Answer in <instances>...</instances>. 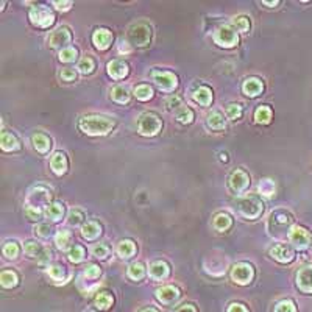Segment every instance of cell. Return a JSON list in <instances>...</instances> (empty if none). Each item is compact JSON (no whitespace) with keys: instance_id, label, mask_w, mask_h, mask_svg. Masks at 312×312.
Wrapping results in <instances>:
<instances>
[{"instance_id":"obj_1","label":"cell","mask_w":312,"mask_h":312,"mask_svg":"<svg viewBox=\"0 0 312 312\" xmlns=\"http://www.w3.org/2000/svg\"><path fill=\"white\" fill-rule=\"evenodd\" d=\"M294 225V217L286 209H276L270 214L267 230L273 237H284L289 236Z\"/></svg>"},{"instance_id":"obj_2","label":"cell","mask_w":312,"mask_h":312,"mask_svg":"<svg viewBox=\"0 0 312 312\" xmlns=\"http://www.w3.org/2000/svg\"><path fill=\"white\" fill-rule=\"evenodd\" d=\"M116 122L105 116H86L80 120V130L89 136H105L114 128Z\"/></svg>"},{"instance_id":"obj_3","label":"cell","mask_w":312,"mask_h":312,"mask_svg":"<svg viewBox=\"0 0 312 312\" xmlns=\"http://www.w3.org/2000/svg\"><path fill=\"white\" fill-rule=\"evenodd\" d=\"M162 128V122L153 113H144L138 119V130L142 136H155Z\"/></svg>"},{"instance_id":"obj_4","label":"cell","mask_w":312,"mask_h":312,"mask_svg":"<svg viewBox=\"0 0 312 312\" xmlns=\"http://www.w3.org/2000/svg\"><path fill=\"white\" fill-rule=\"evenodd\" d=\"M237 209L243 217L258 219L262 214V211H264V203L256 197H247L237 203Z\"/></svg>"},{"instance_id":"obj_5","label":"cell","mask_w":312,"mask_h":312,"mask_svg":"<svg viewBox=\"0 0 312 312\" xmlns=\"http://www.w3.org/2000/svg\"><path fill=\"white\" fill-rule=\"evenodd\" d=\"M212 39H214V42H216L217 45L220 47H234L237 42H239V36L236 33V30H234L233 27L230 25H223L220 28H217L216 32H214L212 35Z\"/></svg>"},{"instance_id":"obj_6","label":"cell","mask_w":312,"mask_h":312,"mask_svg":"<svg viewBox=\"0 0 312 312\" xmlns=\"http://www.w3.org/2000/svg\"><path fill=\"white\" fill-rule=\"evenodd\" d=\"M152 38V28L147 24H134L128 30V39L133 45L144 47L150 42Z\"/></svg>"},{"instance_id":"obj_7","label":"cell","mask_w":312,"mask_h":312,"mask_svg":"<svg viewBox=\"0 0 312 312\" xmlns=\"http://www.w3.org/2000/svg\"><path fill=\"white\" fill-rule=\"evenodd\" d=\"M30 21L41 28H48L55 22V16L50 11V8H47L44 5H38L30 9Z\"/></svg>"},{"instance_id":"obj_8","label":"cell","mask_w":312,"mask_h":312,"mask_svg":"<svg viewBox=\"0 0 312 312\" xmlns=\"http://www.w3.org/2000/svg\"><path fill=\"white\" fill-rule=\"evenodd\" d=\"M153 81L156 83V86L159 87L164 92H172L177 89L178 86V80L172 72H162V71H155L153 72Z\"/></svg>"},{"instance_id":"obj_9","label":"cell","mask_w":312,"mask_h":312,"mask_svg":"<svg viewBox=\"0 0 312 312\" xmlns=\"http://www.w3.org/2000/svg\"><path fill=\"white\" fill-rule=\"evenodd\" d=\"M253 276H255V270H253L250 264H245V262H239V264H236L231 269L233 281L240 286H245L248 282H251Z\"/></svg>"},{"instance_id":"obj_10","label":"cell","mask_w":312,"mask_h":312,"mask_svg":"<svg viewBox=\"0 0 312 312\" xmlns=\"http://www.w3.org/2000/svg\"><path fill=\"white\" fill-rule=\"evenodd\" d=\"M289 240L297 250H305L311 245V234L305 228L295 227V228H292V231L289 234Z\"/></svg>"},{"instance_id":"obj_11","label":"cell","mask_w":312,"mask_h":312,"mask_svg":"<svg viewBox=\"0 0 312 312\" xmlns=\"http://www.w3.org/2000/svg\"><path fill=\"white\" fill-rule=\"evenodd\" d=\"M48 200H50V192L42 186L33 188L30 192H28V206L39 208V206H42V204H47L48 206V204H50Z\"/></svg>"},{"instance_id":"obj_12","label":"cell","mask_w":312,"mask_h":312,"mask_svg":"<svg viewBox=\"0 0 312 312\" xmlns=\"http://www.w3.org/2000/svg\"><path fill=\"white\" fill-rule=\"evenodd\" d=\"M248 186H250V178H248V175L243 170H236V172L231 173L230 188H231L233 192L242 194V192H245L248 189Z\"/></svg>"},{"instance_id":"obj_13","label":"cell","mask_w":312,"mask_h":312,"mask_svg":"<svg viewBox=\"0 0 312 312\" xmlns=\"http://www.w3.org/2000/svg\"><path fill=\"white\" fill-rule=\"evenodd\" d=\"M71 42V32H69V28L67 27H60V28H56L55 32L50 33V36H48V45L50 47H63L66 44H69Z\"/></svg>"},{"instance_id":"obj_14","label":"cell","mask_w":312,"mask_h":312,"mask_svg":"<svg viewBox=\"0 0 312 312\" xmlns=\"http://www.w3.org/2000/svg\"><path fill=\"white\" fill-rule=\"evenodd\" d=\"M270 256L273 259H276L278 262H282V264L294 261V258H295L294 250H292L289 245H286V243H278V245L273 247L270 250Z\"/></svg>"},{"instance_id":"obj_15","label":"cell","mask_w":312,"mask_h":312,"mask_svg":"<svg viewBox=\"0 0 312 312\" xmlns=\"http://www.w3.org/2000/svg\"><path fill=\"white\" fill-rule=\"evenodd\" d=\"M297 286L305 294H312V267H303L298 270Z\"/></svg>"},{"instance_id":"obj_16","label":"cell","mask_w":312,"mask_h":312,"mask_svg":"<svg viewBox=\"0 0 312 312\" xmlns=\"http://www.w3.org/2000/svg\"><path fill=\"white\" fill-rule=\"evenodd\" d=\"M92 42L99 50H106L113 42V35L106 28H97L92 35Z\"/></svg>"},{"instance_id":"obj_17","label":"cell","mask_w":312,"mask_h":312,"mask_svg":"<svg viewBox=\"0 0 312 312\" xmlns=\"http://www.w3.org/2000/svg\"><path fill=\"white\" fill-rule=\"evenodd\" d=\"M156 298L164 305H172L180 298V290L173 286H164L156 290Z\"/></svg>"},{"instance_id":"obj_18","label":"cell","mask_w":312,"mask_h":312,"mask_svg":"<svg viewBox=\"0 0 312 312\" xmlns=\"http://www.w3.org/2000/svg\"><path fill=\"white\" fill-rule=\"evenodd\" d=\"M262 89H264V84H262V81L259 80V78H247L245 81H243L242 84V91L245 95L248 97H256L262 92Z\"/></svg>"},{"instance_id":"obj_19","label":"cell","mask_w":312,"mask_h":312,"mask_svg":"<svg viewBox=\"0 0 312 312\" xmlns=\"http://www.w3.org/2000/svg\"><path fill=\"white\" fill-rule=\"evenodd\" d=\"M149 275L155 281H161L164 278H167L169 275V266L165 264L164 261H156L149 267Z\"/></svg>"},{"instance_id":"obj_20","label":"cell","mask_w":312,"mask_h":312,"mask_svg":"<svg viewBox=\"0 0 312 312\" xmlns=\"http://www.w3.org/2000/svg\"><path fill=\"white\" fill-rule=\"evenodd\" d=\"M50 165H52V170L56 175H63L67 170V158L63 152H56L53 153L52 159H50Z\"/></svg>"},{"instance_id":"obj_21","label":"cell","mask_w":312,"mask_h":312,"mask_svg":"<svg viewBox=\"0 0 312 312\" xmlns=\"http://www.w3.org/2000/svg\"><path fill=\"white\" fill-rule=\"evenodd\" d=\"M108 74L111 78H116V80H120L126 74H128V66H126L123 61H110L108 63Z\"/></svg>"},{"instance_id":"obj_22","label":"cell","mask_w":312,"mask_h":312,"mask_svg":"<svg viewBox=\"0 0 312 312\" xmlns=\"http://www.w3.org/2000/svg\"><path fill=\"white\" fill-rule=\"evenodd\" d=\"M102 234V227L97 222H87L81 227V236L87 240H94Z\"/></svg>"},{"instance_id":"obj_23","label":"cell","mask_w":312,"mask_h":312,"mask_svg":"<svg viewBox=\"0 0 312 312\" xmlns=\"http://www.w3.org/2000/svg\"><path fill=\"white\" fill-rule=\"evenodd\" d=\"M45 217L52 222H60L64 216V206L61 203H50L45 208Z\"/></svg>"},{"instance_id":"obj_24","label":"cell","mask_w":312,"mask_h":312,"mask_svg":"<svg viewBox=\"0 0 312 312\" xmlns=\"http://www.w3.org/2000/svg\"><path fill=\"white\" fill-rule=\"evenodd\" d=\"M194 100L200 103L201 106H208L212 102V91L208 86H200L198 89L194 92Z\"/></svg>"},{"instance_id":"obj_25","label":"cell","mask_w":312,"mask_h":312,"mask_svg":"<svg viewBox=\"0 0 312 312\" xmlns=\"http://www.w3.org/2000/svg\"><path fill=\"white\" fill-rule=\"evenodd\" d=\"M206 123H208L209 128L214 130V131H222V130L227 128V120H225V117H223L220 113H211L208 116Z\"/></svg>"},{"instance_id":"obj_26","label":"cell","mask_w":312,"mask_h":312,"mask_svg":"<svg viewBox=\"0 0 312 312\" xmlns=\"http://www.w3.org/2000/svg\"><path fill=\"white\" fill-rule=\"evenodd\" d=\"M134 253H136V245H134L133 240L125 239V240H120L119 245H117V255H119L122 259L131 258Z\"/></svg>"},{"instance_id":"obj_27","label":"cell","mask_w":312,"mask_h":312,"mask_svg":"<svg viewBox=\"0 0 312 312\" xmlns=\"http://www.w3.org/2000/svg\"><path fill=\"white\" fill-rule=\"evenodd\" d=\"M33 145L39 153H47L52 147V141L48 139L45 134L36 133V134H33Z\"/></svg>"},{"instance_id":"obj_28","label":"cell","mask_w":312,"mask_h":312,"mask_svg":"<svg viewBox=\"0 0 312 312\" xmlns=\"http://www.w3.org/2000/svg\"><path fill=\"white\" fill-rule=\"evenodd\" d=\"M111 99L117 103H128L130 102V94L128 91H126V87L123 86H114L111 89Z\"/></svg>"},{"instance_id":"obj_29","label":"cell","mask_w":312,"mask_h":312,"mask_svg":"<svg viewBox=\"0 0 312 312\" xmlns=\"http://www.w3.org/2000/svg\"><path fill=\"white\" fill-rule=\"evenodd\" d=\"M212 227L217 231H227L231 227V217L228 214H217L212 220Z\"/></svg>"},{"instance_id":"obj_30","label":"cell","mask_w":312,"mask_h":312,"mask_svg":"<svg viewBox=\"0 0 312 312\" xmlns=\"http://www.w3.org/2000/svg\"><path fill=\"white\" fill-rule=\"evenodd\" d=\"M48 275L53 281H66L67 279V270L61 264H53L48 267Z\"/></svg>"},{"instance_id":"obj_31","label":"cell","mask_w":312,"mask_h":312,"mask_svg":"<svg viewBox=\"0 0 312 312\" xmlns=\"http://www.w3.org/2000/svg\"><path fill=\"white\" fill-rule=\"evenodd\" d=\"M17 275L13 270H3L2 275H0V282H2V286L6 289H11L14 286H17Z\"/></svg>"},{"instance_id":"obj_32","label":"cell","mask_w":312,"mask_h":312,"mask_svg":"<svg viewBox=\"0 0 312 312\" xmlns=\"http://www.w3.org/2000/svg\"><path fill=\"white\" fill-rule=\"evenodd\" d=\"M2 149L5 152H13L19 149V142L11 133H6V131L2 133Z\"/></svg>"},{"instance_id":"obj_33","label":"cell","mask_w":312,"mask_h":312,"mask_svg":"<svg viewBox=\"0 0 312 312\" xmlns=\"http://www.w3.org/2000/svg\"><path fill=\"white\" fill-rule=\"evenodd\" d=\"M111 305H113V297L110 292H100V294L95 297V306L99 309L106 311L111 308Z\"/></svg>"},{"instance_id":"obj_34","label":"cell","mask_w":312,"mask_h":312,"mask_svg":"<svg viewBox=\"0 0 312 312\" xmlns=\"http://www.w3.org/2000/svg\"><path fill=\"white\" fill-rule=\"evenodd\" d=\"M134 95L138 100H150L153 97V89L149 86V84H141V86H136L134 87Z\"/></svg>"},{"instance_id":"obj_35","label":"cell","mask_w":312,"mask_h":312,"mask_svg":"<svg viewBox=\"0 0 312 312\" xmlns=\"http://www.w3.org/2000/svg\"><path fill=\"white\" fill-rule=\"evenodd\" d=\"M55 243H56V247L60 248V250H67L69 248V243H71V233L69 231H58L56 234V237H55Z\"/></svg>"},{"instance_id":"obj_36","label":"cell","mask_w":312,"mask_h":312,"mask_svg":"<svg viewBox=\"0 0 312 312\" xmlns=\"http://www.w3.org/2000/svg\"><path fill=\"white\" fill-rule=\"evenodd\" d=\"M78 72L80 74H83V75H87V74H92L94 72V69H95V63H94V60L92 58H89V56H84L83 60L78 63Z\"/></svg>"},{"instance_id":"obj_37","label":"cell","mask_w":312,"mask_h":312,"mask_svg":"<svg viewBox=\"0 0 312 312\" xmlns=\"http://www.w3.org/2000/svg\"><path fill=\"white\" fill-rule=\"evenodd\" d=\"M145 275V269L144 266L141 264V262H134V264H131L128 267V276L134 281H141Z\"/></svg>"},{"instance_id":"obj_38","label":"cell","mask_w":312,"mask_h":312,"mask_svg":"<svg viewBox=\"0 0 312 312\" xmlns=\"http://www.w3.org/2000/svg\"><path fill=\"white\" fill-rule=\"evenodd\" d=\"M255 119L258 123H269L272 119V110L269 106H259L255 113Z\"/></svg>"},{"instance_id":"obj_39","label":"cell","mask_w":312,"mask_h":312,"mask_svg":"<svg viewBox=\"0 0 312 312\" xmlns=\"http://www.w3.org/2000/svg\"><path fill=\"white\" fill-rule=\"evenodd\" d=\"M261 195H264V197H272L273 194H275V183L272 180L266 178V180H261L259 186H258Z\"/></svg>"},{"instance_id":"obj_40","label":"cell","mask_w":312,"mask_h":312,"mask_svg":"<svg viewBox=\"0 0 312 312\" xmlns=\"http://www.w3.org/2000/svg\"><path fill=\"white\" fill-rule=\"evenodd\" d=\"M67 258H69V261L72 262H81L84 259V248L81 245H74L71 247L69 253H67Z\"/></svg>"},{"instance_id":"obj_41","label":"cell","mask_w":312,"mask_h":312,"mask_svg":"<svg viewBox=\"0 0 312 312\" xmlns=\"http://www.w3.org/2000/svg\"><path fill=\"white\" fill-rule=\"evenodd\" d=\"M77 56H78L77 48H74V47H66V48H63V50L60 52V61H63V63H72V61L77 60Z\"/></svg>"},{"instance_id":"obj_42","label":"cell","mask_w":312,"mask_h":312,"mask_svg":"<svg viewBox=\"0 0 312 312\" xmlns=\"http://www.w3.org/2000/svg\"><path fill=\"white\" fill-rule=\"evenodd\" d=\"M175 116H177V120L181 122V123H191L192 119H194L192 110L186 108V106H183V108H178V111H177V114H175Z\"/></svg>"},{"instance_id":"obj_43","label":"cell","mask_w":312,"mask_h":312,"mask_svg":"<svg viewBox=\"0 0 312 312\" xmlns=\"http://www.w3.org/2000/svg\"><path fill=\"white\" fill-rule=\"evenodd\" d=\"M233 25L237 28V32H242V33H247L250 30V21L248 17L245 16H237L233 19Z\"/></svg>"},{"instance_id":"obj_44","label":"cell","mask_w":312,"mask_h":312,"mask_svg":"<svg viewBox=\"0 0 312 312\" xmlns=\"http://www.w3.org/2000/svg\"><path fill=\"white\" fill-rule=\"evenodd\" d=\"M3 255L8 259H16L19 255V247L16 242H6L3 245Z\"/></svg>"},{"instance_id":"obj_45","label":"cell","mask_w":312,"mask_h":312,"mask_svg":"<svg viewBox=\"0 0 312 312\" xmlns=\"http://www.w3.org/2000/svg\"><path fill=\"white\" fill-rule=\"evenodd\" d=\"M92 255L99 259H106L110 255V248L105 245V243H95L92 247Z\"/></svg>"},{"instance_id":"obj_46","label":"cell","mask_w":312,"mask_h":312,"mask_svg":"<svg viewBox=\"0 0 312 312\" xmlns=\"http://www.w3.org/2000/svg\"><path fill=\"white\" fill-rule=\"evenodd\" d=\"M35 234H36V236H39V237L47 239V237H50L53 234V228L50 225H47V223H41V225L35 227Z\"/></svg>"},{"instance_id":"obj_47","label":"cell","mask_w":312,"mask_h":312,"mask_svg":"<svg viewBox=\"0 0 312 312\" xmlns=\"http://www.w3.org/2000/svg\"><path fill=\"white\" fill-rule=\"evenodd\" d=\"M24 250L30 258H36V256L41 255V247H39L36 242H32V240L24 243Z\"/></svg>"},{"instance_id":"obj_48","label":"cell","mask_w":312,"mask_h":312,"mask_svg":"<svg viewBox=\"0 0 312 312\" xmlns=\"http://www.w3.org/2000/svg\"><path fill=\"white\" fill-rule=\"evenodd\" d=\"M83 212L80 211V209H72L71 212H69V217H67V223H69V225H80V223L83 222Z\"/></svg>"},{"instance_id":"obj_49","label":"cell","mask_w":312,"mask_h":312,"mask_svg":"<svg viewBox=\"0 0 312 312\" xmlns=\"http://www.w3.org/2000/svg\"><path fill=\"white\" fill-rule=\"evenodd\" d=\"M100 267L99 266H95V264H87L84 267V276L87 279H95V278H99L100 276Z\"/></svg>"},{"instance_id":"obj_50","label":"cell","mask_w":312,"mask_h":312,"mask_svg":"<svg viewBox=\"0 0 312 312\" xmlns=\"http://www.w3.org/2000/svg\"><path fill=\"white\" fill-rule=\"evenodd\" d=\"M227 116L230 117V119H239V117L242 116V106L237 105V103H231L227 106Z\"/></svg>"},{"instance_id":"obj_51","label":"cell","mask_w":312,"mask_h":312,"mask_svg":"<svg viewBox=\"0 0 312 312\" xmlns=\"http://www.w3.org/2000/svg\"><path fill=\"white\" fill-rule=\"evenodd\" d=\"M275 312H297V308L290 300H284V301H279L276 305Z\"/></svg>"},{"instance_id":"obj_52","label":"cell","mask_w":312,"mask_h":312,"mask_svg":"<svg viewBox=\"0 0 312 312\" xmlns=\"http://www.w3.org/2000/svg\"><path fill=\"white\" fill-rule=\"evenodd\" d=\"M41 209L39 208H35V206H25V216L30 219V220H38L39 217H41Z\"/></svg>"},{"instance_id":"obj_53","label":"cell","mask_w":312,"mask_h":312,"mask_svg":"<svg viewBox=\"0 0 312 312\" xmlns=\"http://www.w3.org/2000/svg\"><path fill=\"white\" fill-rule=\"evenodd\" d=\"M60 77H61L63 81L71 83V81H75L77 80V72L74 69H63L61 74H60Z\"/></svg>"},{"instance_id":"obj_54","label":"cell","mask_w":312,"mask_h":312,"mask_svg":"<svg viewBox=\"0 0 312 312\" xmlns=\"http://www.w3.org/2000/svg\"><path fill=\"white\" fill-rule=\"evenodd\" d=\"M165 105H167L169 110H175V108H178V106L181 105V99H180V97H177V95H172V97H169L167 100H165Z\"/></svg>"},{"instance_id":"obj_55","label":"cell","mask_w":312,"mask_h":312,"mask_svg":"<svg viewBox=\"0 0 312 312\" xmlns=\"http://www.w3.org/2000/svg\"><path fill=\"white\" fill-rule=\"evenodd\" d=\"M228 312H248L247 308L243 305H239V303H233L230 308H228Z\"/></svg>"},{"instance_id":"obj_56","label":"cell","mask_w":312,"mask_h":312,"mask_svg":"<svg viewBox=\"0 0 312 312\" xmlns=\"http://www.w3.org/2000/svg\"><path fill=\"white\" fill-rule=\"evenodd\" d=\"M53 5L58 8V9H61V11H66V9H69L72 2H53Z\"/></svg>"},{"instance_id":"obj_57","label":"cell","mask_w":312,"mask_h":312,"mask_svg":"<svg viewBox=\"0 0 312 312\" xmlns=\"http://www.w3.org/2000/svg\"><path fill=\"white\" fill-rule=\"evenodd\" d=\"M119 52L120 53H130L131 52V47H130V44L128 42H120V45H119Z\"/></svg>"},{"instance_id":"obj_58","label":"cell","mask_w":312,"mask_h":312,"mask_svg":"<svg viewBox=\"0 0 312 312\" xmlns=\"http://www.w3.org/2000/svg\"><path fill=\"white\" fill-rule=\"evenodd\" d=\"M177 312H197V309H195L192 305H183L181 308L177 309Z\"/></svg>"},{"instance_id":"obj_59","label":"cell","mask_w":312,"mask_h":312,"mask_svg":"<svg viewBox=\"0 0 312 312\" xmlns=\"http://www.w3.org/2000/svg\"><path fill=\"white\" fill-rule=\"evenodd\" d=\"M220 158H222V161H228V156H227V153H222V155H220Z\"/></svg>"},{"instance_id":"obj_60","label":"cell","mask_w":312,"mask_h":312,"mask_svg":"<svg viewBox=\"0 0 312 312\" xmlns=\"http://www.w3.org/2000/svg\"><path fill=\"white\" fill-rule=\"evenodd\" d=\"M142 312H158L156 309H153V308H147V309H144Z\"/></svg>"},{"instance_id":"obj_61","label":"cell","mask_w":312,"mask_h":312,"mask_svg":"<svg viewBox=\"0 0 312 312\" xmlns=\"http://www.w3.org/2000/svg\"><path fill=\"white\" fill-rule=\"evenodd\" d=\"M264 5H270V6H273V5H278V2H264Z\"/></svg>"},{"instance_id":"obj_62","label":"cell","mask_w":312,"mask_h":312,"mask_svg":"<svg viewBox=\"0 0 312 312\" xmlns=\"http://www.w3.org/2000/svg\"><path fill=\"white\" fill-rule=\"evenodd\" d=\"M311 248H312V240H311Z\"/></svg>"},{"instance_id":"obj_63","label":"cell","mask_w":312,"mask_h":312,"mask_svg":"<svg viewBox=\"0 0 312 312\" xmlns=\"http://www.w3.org/2000/svg\"><path fill=\"white\" fill-rule=\"evenodd\" d=\"M91 312H92V311H91Z\"/></svg>"}]
</instances>
